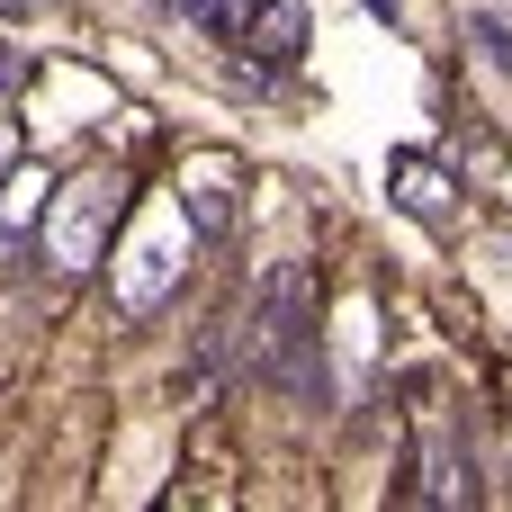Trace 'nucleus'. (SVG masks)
<instances>
[{"label": "nucleus", "mask_w": 512, "mask_h": 512, "mask_svg": "<svg viewBox=\"0 0 512 512\" xmlns=\"http://www.w3.org/2000/svg\"><path fill=\"white\" fill-rule=\"evenodd\" d=\"M252 9H261V0H189V18H198V27H216V36H234V45H243Z\"/></svg>", "instance_id": "423d86ee"}, {"label": "nucleus", "mask_w": 512, "mask_h": 512, "mask_svg": "<svg viewBox=\"0 0 512 512\" xmlns=\"http://www.w3.org/2000/svg\"><path fill=\"white\" fill-rule=\"evenodd\" d=\"M27 9H45V0H0V18H27Z\"/></svg>", "instance_id": "9d476101"}, {"label": "nucleus", "mask_w": 512, "mask_h": 512, "mask_svg": "<svg viewBox=\"0 0 512 512\" xmlns=\"http://www.w3.org/2000/svg\"><path fill=\"white\" fill-rule=\"evenodd\" d=\"M126 216V171H72L54 189V216H45V270L54 279H90L108 234Z\"/></svg>", "instance_id": "f03ea898"}, {"label": "nucleus", "mask_w": 512, "mask_h": 512, "mask_svg": "<svg viewBox=\"0 0 512 512\" xmlns=\"http://www.w3.org/2000/svg\"><path fill=\"white\" fill-rule=\"evenodd\" d=\"M171 279H180V270H171V252H135V261H126V279H117V306H126V315H153V306L171 297Z\"/></svg>", "instance_id": "39448f33"}, {"label": "nucleus", "mask_w": 512, "mask_h": 512, "mask_svg": "<svg viewBox=\"0 0 512 512\" xmlns=\"http://www.w3.org/2000/svg\"><path fill=\"white\" fill-rule=\"evenodd\" d=\"M0 171H9V135H0Z\"/></svg>", "instance_id": "f8f14e48"}, {"label": "nucleus", "mask_w": 512, "mask_h": 512, "mask_svg": "<svg viewBox=\"0 0 512 512\" xmlns=\"http://www.w3.org/2000/svg\"><path fill=\"white\" fill-rule=\"evenodd\" d=\"M18 81H27V54H9V45H0V99H9Z\"/></svg>", "instance_id": "1a4fd4ad"}, {"label": "nucleus", "mask_w": 512, "mask_h": 512, "mask_svg": "<svg viewBox=\"0 0 512 512\" xmlns=\"http://www.w3.org/2000/svg\"><path fill=\"white\" fill-rule=\"evenodd\" d=\"M243 369L279 378L288 396H324V351H315V270L279 261L261 270L252 306H243Z\"/></svg>", "instance_id": "f257e3e1"}, {"label": "nucleus", "mask_w": 512, "mask_h": 512, "mask_svg": "<svg viewBox=\"0 0 512 512\" xmlns=\"http://www.w3.org/2000/svg\"><path fill=\"white\" fill-rule=\"evenodd\" d=\"M360 9H378V18H396V0H360Z\"/></svg>", "instance_id": "9b49d317"}, {"label": "nucleus", "mask_w": 512, "mask_h": 512, "mask_svg": "<svg viewBox=\"0 0 512 512\" xmlns=\"http://www.w3.org/2000/svg\"><path fill=\"white\" fill-rule=\"evenodd\" d=\"M243 54H261L270 72L297 63V54H306V9H297V0H261L252 27H243Z\"/></svg>", "instance_id": "20e7f679"}, {"label": "nucleus", "mask_w": 512, "mask_h": 512, "mask_svg": "<svg viewBox=\"0 0 512 512\" xmlns=\"http://www.w3.org/2000/svg\"><path fill=\"white\" fill-rule=\"evenodd\" d=\"M387 189H396V207H405V216H423L432 234H450V225H459V189H450L423 153H396V162H387Z\"/></svg>", "instance_id": "7ed1b4c3"}, {"label": "nucleus", "mask_w": 512, "mask_h": 512, "mask_svg": "<svg viewBox=\"0 0 512 512\" xmlns=\"http://www.w3.org/2000/svg\"><path fill=\"white\" fill-rule=\"evenodd\" d=\"M468 36H477V54H486V72H512V27L495 18V9H477V18H468Z\"/></svg>", "instance_id": "0eeeda50"}, {"label": "nucleus", "mask_w": 512, "mask_h": 512, "mask_svg": "<svg viewBox=\"0 0 512 512\" xmlns=\"http://www.w3.org/2000/svg\"><path fill=\"white\" fill-rule=\"evenodd\" d=\"M189 225H198V234H225V225H234V207H225L216 189H189Z\"/></svg>", "instance_id": "6e6552de"}]
</instances>
